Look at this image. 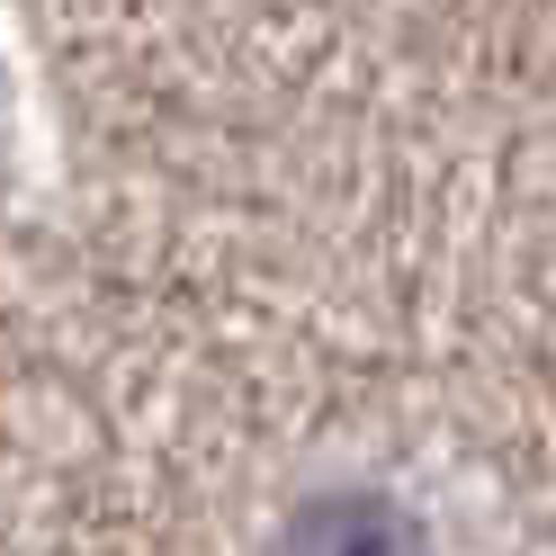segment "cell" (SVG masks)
I'll return each mask as SVG.
<instances>
[{"mask_svg":"<svg viewBox=\"0 0 556 556\" xmlns=\"http://www.w3.org/2000/svg\"><path fill=\"white\" fill-rule=\"evenodd\" d=\"M278 556H422V530L387 494H324L296 511Z\"/></svg>","mask_w":556,"mask_h":556,"instance_id":"1","label":"cell"}]
</instances>
